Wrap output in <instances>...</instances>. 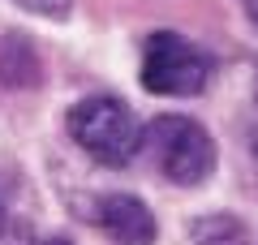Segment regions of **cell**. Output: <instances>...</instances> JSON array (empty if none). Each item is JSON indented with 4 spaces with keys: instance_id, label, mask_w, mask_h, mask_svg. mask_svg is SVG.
Segmentation results:
<instances>
[{
    "instance_id": "cell-1",
    "label": "cell",
    "mask_w": 258,
    "mask_h": 245,
    "mask_svg": "<svg viewBox=\"0 0 258 245\" xmlns=\"http://www.w3.org/2000/svg\"><path fill=\"white\" fill-rule=\"evenodd\" d=\"M138 151L172 185H203L215 172V138L189 116H155L138 134Z\"/></svg>"
},
{
    "instance_id": "cell-2",
    "label": "cell",
    "mask_w": 258,
    "mask_h": 245,
    "mask_svg": "<svg viewBox=\"0 0 258 245\" xmlns=\"http://www.w3.org/2000/svg\"><path fill=\"white\" fill-rule=\"evenodd\" d=\"M69 138L82 146L91 159L108 163V168H125L138 155V125L134 112L112 95H91V99L69 108Z\"/></svg>"
},
{
    "instance_id": "cell-3",
    "label": "cell",
    "mask_w": 258,
    "mask_h": 245,
    "mask_svg": "<svg viewBox=\"0 0 258 245\" xmlns=\"http://www.w3.org/2000/svg\"><path fill=\"white\" fill-rule=\"evenodd\" d=\"M211 82V56L185 35L155 30L142 43V86L151 95H198Z\"/></svg>"
},
{
    "instance_id": "cell-4",
    "label": "cell",
    "mask_w": 258,
    "mask_h": 245,
    "mask_svg": "<svg viewBox=\"0 0 258 245\" xmlns=\"http://www.w3.org/2000/svg\"><path fill=\"white\" fill-rule=\"evenodd\" d=\"M95 224L116 245H155V215L134 194H103L95 202Z\"/></svg>"
},
{
    "instance_id": "cell-5",
    "label": "cell",
    "mask_w": 258,
    "mask_h": 245,
    "mask_svg": "<svg viewBox=\"0 0 258 245\" xmlns=\"http://www.w3.org/2000/svg\"><path fill=\"white\" fill-rule=\"evenodd\" d=\"M189 241L194 245H249V232L237 215H203L189 224Z\"/></svg>"
},
{
    "instance_id": "cell-6",
    "label": "cell",
    "mask_w": 258,
    "mask_h": 245,
    "mask_svg": "<svg viewBox=\"0 0 258 245\" xmlns=\"http://www.w3.org/2000/svg\"><path fill=\"white\" fill-rule=\"evenodd\" d=\"M18 5L30 13H43V18H69L74 9V0H18Z\"/></svg>"
},
{
    "instance_id": "cell-7",
    "label": "cell",
    "mask_w": 258,
    "mask_h": 245,
    "mask_svg": "<svg viewBox=\"0 0 258 245\" xmlns=\"http://www.w3.org/2000/svg\"><path fill=\"white\" fill-rule=\"evenodd\" d=\"M5 224H9V215H5V207H0V232H5Z\"/></svg>"
},
{
    "instance_id": "cell-8",
    "label": "cell",
    "mask_w": 258,
    "mask_h": 245,
    "mask_svg": "<svg viewBox=\"0 0 258 245\" xmlns=\"http://www.w3.org/2000/svg\"><path fill=\"white\" fill-rule=\"evenodd\" d=\"M43 245H69V241H60V236H52V241H43Z\"/></svg>"
},
{
    "instance_id": "cell-9",
    "label": "cell",
    "mask_w": 258,
    "mask_h": 245,
    "mask_svg": "<svg viewBox=\"0 0 258 245\" xmlns=\"http://www.w3.org/2000/svg\"><path fill=\"white\" fill-rule=\"evenodd\" d=\"M249 9H254V18H258V0H249Z\"/></svg>"
},
{
    "instance_id": "cell-10",
    "label": "cell",
    "mask_w": 258,
    "mask_h": 245,
    "mask_svg": "<svg viewBox=\"0 0 258 245\" xmlns=\"http://www.w3.org/2000/svg\"><path fill=\"white\" fill-rule=\"evenodd\" d=\"M254 95H258V82H254Z\"/></svg>"
}]
</instances>
